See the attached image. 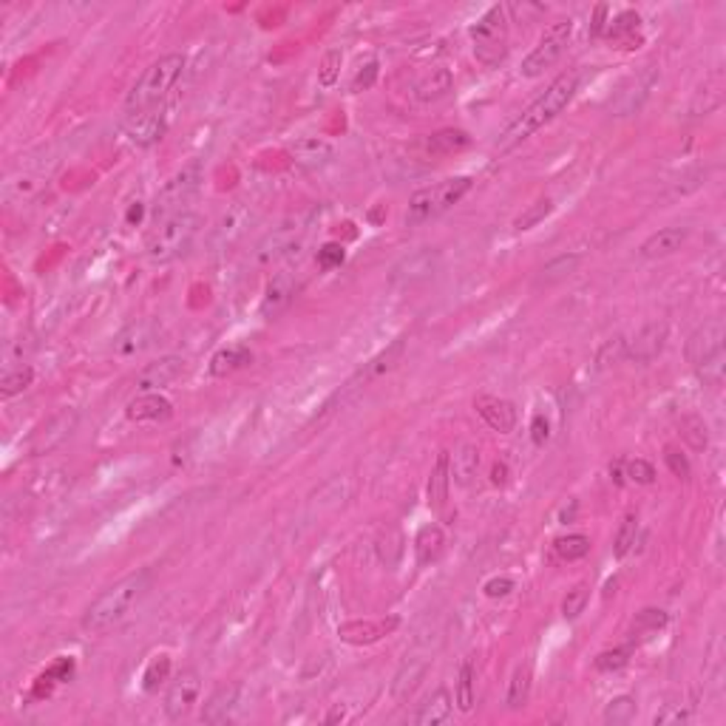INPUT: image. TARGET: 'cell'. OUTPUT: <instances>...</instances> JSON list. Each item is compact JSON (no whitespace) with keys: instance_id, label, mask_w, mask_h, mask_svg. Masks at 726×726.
<instances>
[{"instance_id":"obj_61","label":"cell","mask_w":726,"mask_h":726,"mask_svg":"<svg viewBox=\"0 0 726 726\" xmlns=\"http://www.w3.org/2000/svg\"><path fill=\"white\" fill-rule=\"evenodd\" d=\"M605 18H608V6H596L593 23H591V35H605V29H608Z\"/></svg>"},{"instance_id":"obj_43","label":"cell","mask_w":726,"mask_h":726,"mask_svg":"<svg viewBox=\"0 0 726 726\" xmlns=\"http://www.w3.org/2000/svg\"><path fill=\"white\" fill-rule=\"evenodd\" d=\"M622 361H627V338H622V335L610 338V341H605L596 352V369H601V372L616 363H622Z\"/></svg>"},{"instance_id":"obj_42","label":"cell","mask_w":726,"mask_h":726,"mask_svg":"<svg viewBox=\"0 0 726 726\" xmlns=\"http://www.w3.org/2000/svg\"><path fill=\"white\" fill-rule=\"evenodd\" d=\"M579 265H582V256H579V253H565V256H556V258H551L548 265L542 267V281H545V284H556V281H562V278L574 275Z\"/></svg>"},{"instance_id":"obj_59","label":"cell","mask_w":726,"mask_h":726,"mask_svg":"<svg viewBox=\"0 0 726 726\" xmlns=\"http://www.w3.org/2000/svg\"><path fill=\"white\" fill-rule=\"evenodd\" d=\"M375 77H378V63L372 60V63H366L358 74H355V80H352V91H363L375 83Z\"/></svg>"},{"instance_id":"obj_25","label":"cell","mask_w":726,"mask_h":726,"mask_svg":"<svg viewBox=\"0 0 726 726\" xmlns=\"http://www.w3.org/2000/svg\"><path fill=\"white\" fill-rule=\"evenodd\" d=\"M290 157L296 159V165L306 167V171H318V167H323V165H330V162H332L335 148L327 143V139L304 136V139H298V143L290 148Z\"/></svg>"},{"instance_id":"obj_49","label":"cell","mask_w":726,"mask_h":726,"mask_svg":"<svg viewBox=\"0 0 726 726\" xmlns=\"http://www.w3.org/2000/svg\"><path fill=\"white\" fill-rule=\"evenodd\" d=\"M588 601H591V591H588V584H576L574 591H567L565 601H562V616L565 619H579V616L584 613V608H588Z\"/></svg>"},{"instance_id":"obj_57","label":"cell","mask_w":726,"mask_h":726,"mask_svg":"<svg viewBox=\"0 0 726 726\" xmlns=\"http://www.w3.org/2000/svg\"><path fill=\"white\" fill-rule=\"evenodd\" d=\"M344 265V247L341 244H323L321 250H318V267L321 270H335V267H341Z\"/></svg>"},{"instance_id":"obj_15","label":"cell","mask_w":726,"mask_h":726,"mask_svg":"<svg viewBox=\"0 0 726 726\" xmlns=\"http://www.w3.org/2000/svg\"><path fill=\"white\" fill-rule=\"evenodd\" d=\"M723 341H726V327H723V321L721 318H713V321H706L704 327H698L692 335H689V341H687V361L692 366H701L704 361H709L713 355H718L723 349Z\"/></svg>"},{"instance_id":"obj_12","label":"cell","mask_w":726,"mask_h":726,"mask_svg":"<svg viewBox=\"0 0 726 726\" xmlns=\"http://www.w3.org/2000/svg\"><path fill=\"white\" fill-rule=\"evenodd\" d=\"M126 136L131 139L134 145L139 148H148L153 143H159L167 131V111L165 105H157V108H148V111H136L126 119V126H122Z\"/></svg>"},{"instance_id":"obj_26","label":"cell","mask_w":726,"mask_h":726,"mask_svg":"<svg viewBox=\"0 0 726 726\" xmlns=\"http://www.w3.org/2000/svg\"><path fill=\"white\" fill-rule=\"evenodd\" d=\"M687 241V227H661L658 233H653L641 244V256L644 258H667L678 253Z\"/></svg>"},{"instance_id":"obj_41","label":"cell","mask_w":726,"mask_h":726,"mask_svg":"<svg viewBox=\"0 0 726 726\" xmlns=\"http://www.w3.org/2000/svg\"><path fill=\"white\" fill-rule=\"evenodd\" d=\"M681 437H684V443L689 445L692 452H704L706 445H709V431H706L704 417L684 414L681 417Z\"/></svg>"},{"instance_id":"obj_40","label":"cell","mask_w":726,"mask_h":726,"mask_svg":"<svg viewBox=\"0 0 726 726\" xmlns=\"http://www.w3.org/2000/svg\"><path fill=\"white\" fill-rule=\"evenodd\" d=\"M35 383V369L32 366H18V369H9V372L0 378V397L9 400L14 395L26 392L29 386Z\"/></svg>"},{"instance_id":"obj_17","label":"cell","mask_w":726,"mask_h":726,"mask_svg":"<svg viewBox=\"0 0 726 726\" xmlns=\"http://www.w3.org/2000/svg\"><path fill=\"white\" fill-rule=\"evenodd\" d=\"M667 335H670V327L664 321H653L641 327L636 332L632 341H627V358L636 361V363H650L656 361L658 355L664 352V344H667Z\"/></svg>"},{"instance_id":"obj_14","label":"cell","mask_w":726,"mask_h":726,"mask_svg":"<svg viewBox=\"0 0 726 726\" xmlns=\"http://www.w3.org/2000/svg\"><path fill=\"white\" fill-rule=\"evenodd\" d=\"M199 689H202V675H199L196 670H182L165 695V715L171 721H179L188 715L199 698Z\"/></svg>"},{"instance_id":"obj_11","label":"cell","mask_w":726,"mask_h":726,"mask_svg":"<svg viewBox=\"0 0 726 726\" xmlns=\"http://www.w3.org/2000/svg\"><path fill=\"white\" fill-rule=\"evenodd\" d=\"M404 349H406V341L404 338H397V341H392L389 347H386L383 352H378L372 361H369L358 375H355L341 392L335 395V400H344L349 397V395H355V392H361L366 383H372V380H378L380 375H386V372H392V369L400 363V358H404ZM335 400H330V404H335Z\"/></svg>"},{"instance_id":"obj_52","label":"cell","mask_w":726,"mask_h":726,"mask_svg":"<svg viewBox=\"0 0 726 726\" xmlns=\"http://www.w3.org/2000/svg\"><path fill=\"white\" fill-rule=\"evenodd\" d=\"M639 23H641V18H639L636 12H624V14H619V18H616L613 23H608L605 35H608L610 40H624L627 35H636Z\"/></svg>"},{"instance_id":"obj_5","label":"cell","mask_w":726,"mask_h":726,"mask_svg":"<svg viewBox=\"0 0 726 726\" xmlns=\"http://www.w3.org/2000/svg\"><path fill=\"white\" fill-rule=\"evenodd\" d=\"M469 191H471V179L469 176H454V179L431 184V188H420L409 199L406 224H423L428 219H437L440 213L454 208Z\"/></svg>"},{"instance_id":"obj_60","label":"cell","mask_w":726,"mask_h":726,"mask_svg":"<svg viewBox=\"0 0 726 726\" xmlns=\"http://www.w3.org/2000/svg\"><path fill=\"white\" fill-rule=\"evenodd\" d=\"M548 435H551L548 420H545L542 414H536V417H534V423H531V437H534V443H536V445H545Z\"/></svg>"},{"instance_id":"obj_28","label":"cell","mask_w":726,"mask_h":726,"mask_svg":"<svg viewBox=\"0 0 726 726\" xmlns=\"http://www.w3.org/2000/svg\"><path fill=\"white\" fill-rule=\"evenodd\" d=\"M723 91H726V80H723V71L718 69V71H713V74L706 77L704 86H701V91L695 94V100H692V114H695V117L713 114L715 108H721V102H723Z\"/></svg>"},{"instance_id":"obj_36","label":"cell","mask_w":726,"mask_h":726,"mask_svg":"<svg viewBox=\"0 0 726 726\" xmlns=\"http://www.w3.org/2000/svg\"><path fill=\"white\" fill-rule=\"evenodd\" d=\"M531 681H534V670H531V664L525 661V664H519V667L514 670V675H511V684H508L505 704L511 706V709H522L525 704H528Z\"/></svg>"},{"instance_id":"obj_29","label":"cell","mask_w":726,"mask_h":726,"mask_svg":"<svg viewBox=\"0 0 726 726\" xmlns=\"http://www.w3.org/2000/svg\"><path fill=\"white\" fill-rule=\"evenodd\" d=\"M406 539H404V531L397 528V525H383L378 539H375V551H378V559L380 565L386 567H397V562L404 559V548Z\"/></svg>"},{"instance_id":"obj_24","label":"cell","mask_w":726,"mask_h":726,"mask_svg":"<svg viewBox=\"0 0 726 726\" xmlns=\"http://www.w3.org/2000/svg\"><path fill=\"white\" fill-rule=\"evenodd\" d=\"M153 338H157V321H151V318L136 321L128 330H122L117 335L114 352L119 355V358H134V355L145 352L153 344Z\"/></svg>"},{"instance_id":"obj_21","label":"cell","mask_w":726,"mask_h":726,"mask_svg":"<svg viewBox=\"0 0 726 726\" xmlns=\"http://www.w3.org/2000/svg\"><path fill=\"white\" fill-rule=\"evenodd\" d=\"M474 409L494 431H500V435H508V431L517 428V406L511 404V400L480 395L474 400Z\"/></svg>"},{"instance_id":"obj_47","label":"cell","mask_w":726,"mask_h":726,"mask_svg":"<svg viewBox=\"0 0 726 726\" xmlns=\"http://www.w3.org/2000/svg\"><path fill=\"white\" fill-rule=\"evenodd\" d=\"M341 63H344V52L341 49H330L321 60V69H318V83L323 88H332L338 83V77H341Z\"/></svg>"},{"instance_id":"obj_45","label":"cell","mask_w":726,"mask_h":726,"mask_svg":"<svg viewBox=\"0 0 726 726\" xmlns=\"http://www.w3.org/2000/svg\"><path fill=\"white\" fill-rule=\"evenodd\" d=\"M664 624H667V613L658 610V608H647L636 616V622H632V636H653V632H658Z\"/></svg>"},{"instance_id":"obj_56","label":"cell","mask_w":726,"mask_h":726,"mask_svg":"<svg viewBox=\"0 0 726 726\" xmlns=\"http://www.w3.org/2000/svg\"><path fill=\"white\" fill-rule=\"evenodd\" d=\"M689 715H692V713H689V706H681V704H667V706H664L661 713L653 718V723H656V726H670V723H673V726H678V723H687V721H689Z\"/></svg>"},{"instance_id":"obj_32","label":"cell","mask_w":726,"mask_h":726,"mask_svg":"<svg viewBox=\"0 0 726 726\" xmlns=\"http://www.w3.org/2000/svg\"><path fill=\"white\" fill-rule=\"evenodd\" d=\"M449 466H452V480L457 485H471L477 469H480V449L471 443H462L454 452V457H449Z\"/></svg>"},{"instance_id":"obj_2","label":"cell","mask_w":726,"mask_h":726,"mask_svg":"<svg viewBox=\"0 0 726 726\" xmlns=\"http://www.w3.org/2000/svg\"><path fill=\"white\" fill-rule=\"evenodd\" d=\"M576 86H579L576 71H565V74L556 77V80L548 86L545 94L539 97L522 117H517V119L511 122V126H508V131H505L502 139H500V151H508V148L519 145L522 139H528V136L536 134L539 128H545L551 119L559 117V114L565 111V108H567V102L574 100Z\"/></svg>"},{"instance_id":"obj_19","label":"cell","mask_w":726,"mask_h":726,"mask_svg":"<svg viewBox=\"0 0 726 726\" xmlns=\"http://www.w3.org/2000/svg\"><path fill=\"white\" fill-rule=\"evenodd\" d=\"M397 624H400L397 616H389V619H369V622H347L338 627V636H341V641L355 644V647L375 644L386 636H392Z\"/></svg>"},{"instance_id":"obj_35","label":"cell","mask_w":726,"mask_h":726,"mask_svg":"<svg viewBox=\"0 0 726 726\" xmlns=\"http://www.w3.org/2000/svg\"><path fill=\"white\" fill-rule=\"evenodd\" d=\"M253 361V355L247 347H227V349H219L210 358V375L213 378H227V375H233L239 372V369H244L247 363Z\"/></svg>"},{"instance_id":"obj_16","label":"cell","mask_w":726,"mask_h":726,"mask_svg":"<svg viewBox=\"0 0 726 726\" xmlns=\"http://www.w3.org/2000/svg\"><path fill=\"white\" fill-rule=\"evenodd\" d=\"M184 369H188V361L179 358V355H167V358H159L148 363L143 372L136 375V389L139 392H159L167 389L171 383H176Z\"/></svg>"},{"instance_id":"obj_7","label":"cell","mask_w":726,"mask_h":726,"mask_svg":"<svg viewBox=\"0 0 726 726\" xmlns=\"http://www.w3.org/2000/svg\"><path fill=\"white\" fill-rule=\"evenodd\" d=\"M310 213H298L290 216L287 222L273 227L270 233L256 244V265L258 267H270L275 261H281L292 253H298V247L304 244L306 233H310Z\"/></svg>"},{"instance_id":"obj_23","label":"cell","mask_w":726,"mask_h":726,"mask_svg":"<svg viewBox=\"0 0 726 726\" xmlns=\"http://www.w3.org/2000/svg\"><path fill=\"white\" fill-rule=\"evenodd\" d=\"M126 414L134 423H159L174 414V406H171V400L162 397L159 392H143L139 397L131 400Z\"/></svg>"},{"instance_id":"obj_53","label":"cell","mask_w":726,"mask_h":726,"mask_svg":"<svg viewBox=\"0 0 726 726\" xmlns=\"http://www.w3.org/2000/svg\"><path fill=\"white\" fill-rule=\"evenodd\" d=\"M627 661H630L627 647H616V650H608L596 658V670L599 673H619L622 667H627Z\"/></svg>"},{"instance_id":"obj_31","label":"cell","mask_w":726,"mask_h":726,"mask_svg":"<svg viewBox=\"0 0 726 726\" xmlns=\"http://www.w3.org/2000/svg\"><path fill=\"white\" fill-rule=\"evenodd\" d=\"M449 483H452V466H449V454L440 452L435 469H431L428 477V505L435 511H443L445 500H449Z\"/></svg>"},{"instance_id":"obj_63","label":"cell","mask_w":726,"mask_h":726,"mask_svg":"<svg viewBox=\"0 0 726 726\" xmlns=\"http://www.w3.org/2000/svg\"><path fill=\"white\" fill-rule=\"evenodd\" d=\"M610 477L622 485L624 483V462H616V466H610Z\"/></svg>"},{"instance_id":"obj_46","label":"cell","mask_w":726,"mask_h":726,"mask_svg":"<svg viewBox=\"0 0 726 726\" xmlns=\"http://www.w3.org/2000/svg\"><path fill=\"white\" fill-rule=\"evenodd\" d=\"M636 534H639V517L627 514L619 534H616V542H613V553L619 556V559H624V556L632 551V545H636Z\"/></svg>"},{"instance_id":"obj_38","label":"cell","mask_w":726,"mask_h":726,"mask_svg":"<svg viewBox=\"0 0 726 726\" xmlns=\"http://www.w3.org/2000/svg\"><path fill=\"white\" fill-rule=\"evenodd\" d=\"M553 553L559 556L562 562H576V559H582V556L591 553V536H584V534L559 536L553 542Z\"/></svg>"},{"instance_id":"obj_4","label":"cell","mask_w":726,"mask_h":726,"mask_svg":"<svg viewBox=\"0 0 726 726\" xmlns=\"http://www.w3.org/2000/svg\"><path fill=\"white\" fill-rule=\"evenodd\" d=\"M199 227H202V219L193 210H184L176 216H167V219H159L153 224V230L148 233L145 241V253L151 261H174L179 256H184L191 250V244L199 236Z\"/></svg>"},{"instance_id":"obj_27","label":"cell","mask_w":726,"mask_h":726,"mask_svg":"<svg viewBox=\"0 0 726 726\" xmlns=\"http://www.w3.org/2000/svg\"><path fill=\"white\" fill-rule=\"evenodd\" d=\"M449 718H452V695H449V689H435L420 704V709H417L414 723L417 726H437V723H445Z\"/></svg>"},{"instance_id":"obj_1","label":"cell","mask_w":726,"mask_h":726,"mask_svg":"<svg viewBox=\"0 0 726 726\" xmlns=\"http://www.w3.org/2000/svg\"><path fill=\"white\" fill-rule=\"evenodd\" d=\"M153 584V574L148 567L136 570V574L119 579L117 584H111L102 596H97L88 605L86 616H83V630L94 632V636H102V632L119 627L122 622L128 619L131 610L148 596Z\"/></svg>"},{"instance_id":"obj_50","label":"cell","mask_w":726,"mask_h":726,"mask_svg":"<svg viewBox=\"0 0 726 726\" xmlns=\"http://www.w3.org/2000/svg\"><path fill=\"white\" fill-rule=\"evenodd\" d=\"M551 210H553V202H551V199H539V202H534L528 210L517 216L514 227H517V230H531V227H536L539 222H545L548 216H551Z\"/></svg>"},{"instance_id":"obj_51","label":"cell","mask_w":726,"mask_h":726,"mask_svg":"<svg viewBox=\"0 0 726 726\" xmlns=\"http://www.w3.org/2000/svg\"><path fill=\"white\" fill-rule=\"evenodd\" d=\"M695 369H698V378H701L706 386H721L723 372H726V352L721 349L718 355H713V358L704 361L701 366H695Z\"/></svg>"},{"instance_id":"obj_62","label":"cell","mask_w":726,"mask_h":726,"mask_svg":"<svg viewBox=\"0 0 726 726\" xmlns=\"http://www.w3.org/2000/svg\"><path fill=\"white\" fill-rule=\"evenodd\" d=\"M505 480H508L505 462H497V466H494V471H491V483H494V485H505Z\"/></svg>"},{"instance_id":"obj_9","label":"cell","mask_w":726,"mask_h":726,"mask_svg":"<svg viewBox=\"0 0 726 726\" xmlns=\"http://www.w3.org/2000/svg\"><path fill=\"white\" fill-rule=\"evenodd\" d=\"M574 35V20H556L545 29V35L539 37L536 49L522 60V77H539L551 69L567 49V40Z\"/></svg>"},{"instance_id":"obj_39","label":"cell","mask_w":726,"mask_h":726,"mask_svg":"<svg viewBox=\"0 0 726 726\" xmlns=\"http://www.w3.org/2000/svg\"><path fill=\"white\" fill-rule=\"evenodd\" d=\"M477 704V689H474V664L466 658L460 664L457 673V706L460 713H471Z\"/></svg>"},{"instance_id":"obj_30","label":"cell","mask_w":726,"mask_h":726,"mask_svg":"<svg viewBox=\"0 0 726 726\" xmlns=\"http://www.w3.org/2000/svg\"><path fill=\"white\" fill-rule=\"evenodd\" d=\"M428 670V658H409L404 667L397 670L395 675V684H392V695H395V701H406L409 695L420 687L423 681V675Z\"/></svg>"},{"instance_id":"obj_6","label":"cell","mask_w":726,"mask_h":726,"mask_svg":"<svg viewBox=\"0 0 726 726\" xmlns=\"http://www.w3.org/2000/svg\"><path fill=\"white\" fill-rule=\"evenodd\" d=\"M469 37L483 66H500L508 54V14L505 6H491L480 20L471 23Z\"/></svg>"},{"instance_id":"obj_44","label":"cell","mask_w":726,"mask_h":726,"mask_svg":"<svg viewBox=\"0 0 726 726\" xmlns=\"http://www.w3.org/2000/svg\"><path fill=\"white\" fill-rule=\"evenodd\" d=\"M632 718H636V698H630V695H619L605 706V723L610 726L630 723Z\"/></svg>"},{"instance_id":"obj_54","label":"cell","mask_w":726,"mask_h":726,"mask_svg":"<svg viewBox=\"0 0 726 726\" xmlns=\"http://www.w3.org/2000/svg\"><path fill=\"white\" fill-rule=\"evenodd\" d=\"M624 477H630V480L639 485H653L656 469H653V462H647V460H630V462H624Z\"/></svg>"},{"instance_id":"obj_55","label":"cell","mask_w":726,"mask_h":726,"mask_svg":"<svg viewBox=\"0 0 726 726\" xmlns=\"http://www.w3.org/2000/svg\"><path fill=\"white\" fill-rule=\"evenodd\" d=\"M664 462H667L673 477H678V480H689V474H692L689 460H687V454L678 452L675 445H667V449H664Z\"/></svg>"},{"instance_id":"obj_13","label":"cell","mask_w":726,"mask_h":726,"mask_svg":"<svg viewBox=\"0 0 726 726\" xmlns=\"http://www.w3.org/2000/svg\"><path fill=\"white\" fill-rule=\"evenodd\" d=\"M77 420H80V414L77 409H60L57 414H52L49 420H45L37 431H35V440H32V454H49L54 452L57 445H63L71 431L77 428Z\"/></svg>"},{"instance_id":"obj_33","label":"cell","mask_w":726,"mask_h":726,"mask_svg":"<svg viewBox=\"0 0 726 726\" xmlns=\"http://www.w3.org/2000/svg\"><path fill=\"white\" fill-rule=\"evenodd\" d=\"M469 145H471V136L466 131H454V128L437 131L423 139V148L428 157H449V153L466 151Z\"/></svg>"},{"instance_id":"obj_37","label":"cell","mask_w":726,"mask_h":726,"mask_svg":"<svg viewBox=\"0 0 726 726\" xmlns=\"http://www.w3.org/2000/svg\"><path fill=\"white\" fill-rule=\"evenodd\" d=\"M452 91V74L449 69H431L420 83H417V97L423 102H435Z\"/></svg>"},{"instance_id":"obj_20","label":"cell","mask_w":726,"mask_h":726,"mask_svg":"<svg viewBox=\"0 0 726 726\" xmlns=\"http://www.w3.org/2000/svg\"><path fill=\"white\" fill-rule=\"evenodd\" d=\"M296 292H298L296 275H292V273H275L270 278L267 290H265V298H261V315H265V318H278L292 304Z\"/></svg>"},{"instance_id":"obj_8","label":"cell","mask_w":726,"mask_h":726,"mask_svg":"<svg viewBox=\"0 0 726 726\" xmlns=\"http://www.w3.org/2000/svg\"><path fill=\"white\" fill-rule=\"evenodd\" d=\"M199 188H202V165H199V162L184 165L176 176H171L165 182V188L157 196V208H153L157 222L188 210V205L196 199Z\"/></svg>"},{"instance_id":"obj_10","label":"cell","mask_w":726,"mask_h":726,"mask_svg":"<svg viewBox=\"0 0 726 726\" xmlns=\"http://www.w3.org/2000/svg\"><path fill=\"white\" fill-rule=\"evenodd\" d=\"M440 270V250H431V247H423V250H414L409 256H404L392 267L389 281L395 287H417L423 281H431Z\"/></svg>"},{"instance_id":"obj_34","label":"cell","mask_w":726,"mask_h":726,"mask_svg":"<svg viewBox=\"0 0 726 726\" xmlns=\"http://www.w3.org/2000/svg\"><path fill=\"white\" fill-rule=\"evenodd\" d=\"M443 548H445V536H443V531L437 528V525H423V528L417 531L414 553H417V565H420V567L437 562Z\"/></svg>"},{"instance_id":"obj_22","label":"cell","mask_w":726,"mask_h":726,"mask_svg":"<svg viewBox=\"0 0 726 726\" xmlns=\"http://www.w3.org/2000/svg\"><path fill=\"white\" fill-rule=\"evenodd\" d=\"M250 222H253V213L244 205H233L219 219V224L213 227L210 244L216 247V250H227L230 244H236L244 236V230L250 227Z\"/></svg>"},{"instance_id":"obj_58","label":"cell","mask_w":726,"mask_h":726,"mask_svg":"<svg viewBox=\"0 0 726 726\" xmlns=\"http://www.w3.org/2000/svg\"><path fill=\"white\" fill-rule=\"evenodd\" d=\"M483 591H485V596H488V599H502V596H508V593L514 591V579H508V576L488 579Z\"/></svg>"},{"instance_id":"obj_3","label":"cell","mask_w":726,"mask_h":726,"mask_svg":"<svg viewBox=\"0 0 726 726\" xmlns=\"http://www.w3.org/2000/svg\"><path fill=\"white\" fill-rule=\"evenodd\" d=\"M184 66H188L184 54H165L157 60V63H151L143 71V77L134 83V88L128 91V100H126L128 111L136 114V111H148V108L162 105L165 97L171 94V88L176 86V80L182 77Z\"/></svg>"},{"instance_id":"obj_48","label":"cell","mask_w":726,"mask_h":726,"mask_svg":"<svg viewBox=\"0 0 726 726\" xmlns=\"http://www.w3.org/2000/svg\"><path fill=\"white\" fill-rule=\"evenodd\" d=\"M167 673H171V658L167 656H157L151 664H148V670L143 675V687L145 692H157L165 681H167Z\"/></svg>"},{"instance_id":"obj_18","label":"cell","mask_w":726,"mask_h":726,"mask_svg":"<svg viewBox=\"0 0 726 726\" xmlns=\"http://www.w3.org/2000/svg\"><path fill=\"white\" fill-rule=\"evenodd\" d=\"M241 695H244L241 684H224V687H219L205 701L202 721L205 723H230V721L239 715V709H241Z\"/></svg>"}]
</instances>
